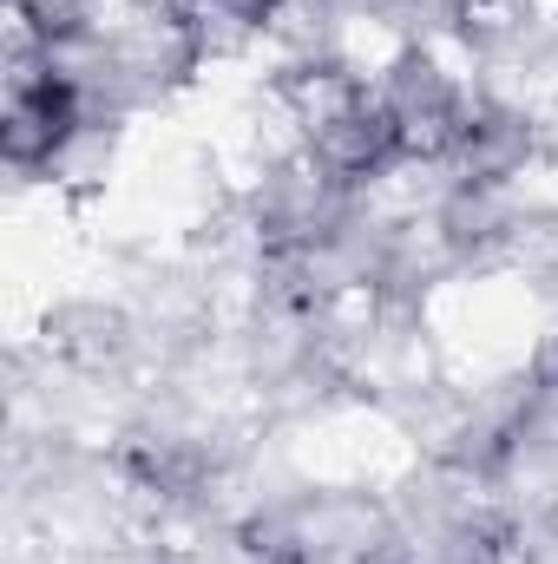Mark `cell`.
<instances>
[{"mask_svg": "<svg viewBox=\"0 0 558 564\" xmlns=\"http://www.w3.org/2000/svg\"><path fill=\"white\" fill-rule=\"evenodd\" d=\"M86 126V99H79V79L46 66V73H26L13 79V99H7V158L20 171L33 164H53L73 132Z\"/></svg>", "mask_w": 558, "mask_h": 564, "instance_id": "1", "label": "cell"}]
</instances>
